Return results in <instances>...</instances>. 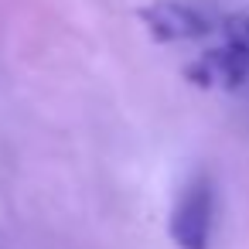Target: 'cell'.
<instances>
[{"label": "cell", "instance_id": "277c9868", "mask_svg": "<svg viewBox=\"0 0 249 249\" xmlns=\"http://www.w3.org/2000/svg\"><path fill=\"white\" fill-rule=\"evenodd\" d=\"M222 35H225V45L239 48V52H249V14H232L222 21Z\"/></svg>", "mask_w": 249, "mask_h": 249}, {"label": "cell", "instance_id": "7a4b0ae2", "mask_svg": "<svg viewBox=\"0 0 249 249\" xmlns=\"http://www.w3.org/2000/svg\"><path fill=\"white\" fill-rule=\"evenodd\" d=\"M140 21L154 35V41H164V45L195 41L212 31L208 14H201L198 7L184 4V0H154V4H147L140 11Z\"/></svg>", "mask_w": 249, "mask_h": 249}, {"label": "cell", "instance_id": "3957f363", "mask_svg": "<svg viewBox=\"0 0 249 249\" xmlns=\"http://www.w3.org/2000/svg\"><path fill=\"white\" fill-rule=\"evenodd\" d=\"M184 75L201 89H218V92L249 89V52H239L232 45L208 48L184 69Z\"/></svg>", "mask_w": 249, "mask_h": 249}, {"label": "cell", "instance_id": "6da1fadb", "mask_svg": "<svg viewBox=\"0 0 249 249\" xmlns=\"http://www.w3.org/2000/svg\"><path fill=\"white\" fill-rule=\"evenodd\" d=\"M167 232L178 249H212V232H215V181L205 171H195L171 208Z\"/></svg>", "mask_w": 249, "mask_h": 249}]
</instances>
